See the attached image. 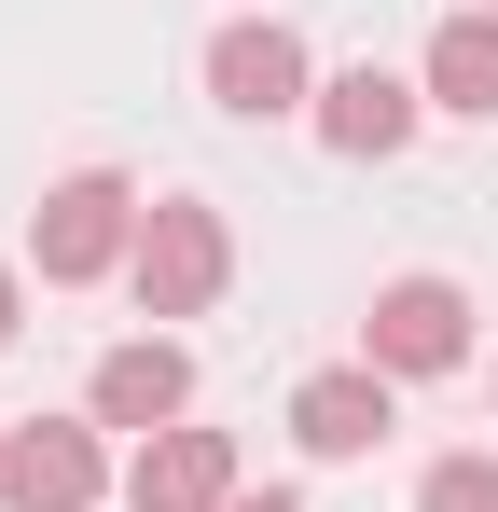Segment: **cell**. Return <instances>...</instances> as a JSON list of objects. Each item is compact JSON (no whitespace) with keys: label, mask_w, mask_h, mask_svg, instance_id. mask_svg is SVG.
<instances>
[{"label":"cell","mask_w":498,"mask_h":512,"mask_svg":"<svg viewBox=\"0 0 498 512\" xmlns=\"http://www.w3.org/2000/svg\"><path fill=\"white\" fill-rule=\"evenodd\" d=\"M139 305L153 319H208L222 305V277H236V236H222V208H194V194H166V208H139Z\"/></svg>","instance_id":"cell-1"},{"label":"cell","mask_w":498,"mask_h":512,"mask_svg":"<svg viewBox=\"0 0 498 512\" xmlns=\"http://www.w3.org/2000/svg\"><path fill=\"white\" fill-rule=\"evenodd\" d=\"M28 250H42V277H56V291H83V277H111V263H139V194H125L111 167H70L56 194H42Z\"/></svg>","instance_id":"cell-2"},{"label":"cell","mask_w":498,"mask_h":512,"mask_svg":"<svg viewBox=\"0 0 498 512\" xmlns=\"http://www.w3.org/2000/svg\"><path fill=\"white\" fill-rule=\"evenodd\" d=\"M360 360L374 374H457L471 360V291L457 277H388L374 319H360Z\"/></svg>","instance_id":"cell-3"},{"label":"cell","mask_w":498,"mask_h":512,"mask_svg":"<svg viewBox=\"0 0 498 512\" xmlns=\"http://www.w3.org/2000/svg\"><path fill=\"white\" fill-rule=\"evenodd\" d=\"M208 97H222L236 125H277V111H319V70H305V42H291L277 14H236V28L208 42Z\"/></svg>","instance_id":"cell-4"},{"label":"cell","mask_w":498,"mask_h":512,"mask_svg":"<svg viewBox=\"0 0 498 512\" xmlns=\"http://www.w3.org/2000/svg\"><path fill=\"white\" fill-rule=\"evenodd\" d=\"M0 499H14V512H97V499H111V457H97V429H70V416L0 429Z\"/></svg>","instance_id":"cell-5"},{"label":"cell","mask_w":498,"mask_h":512,"mask_svg":"<svg viewBox=\"0 0 498 512\" xmlns=\"http://www.w3.org/2000/svg\"><path fill=\"white\" fill-rule=\"evenodd\" d=\"M415 111H429V84H402V70H374V56H360V70H332V84H319L305 125H319L346 167H388V153L415 139Z\"/></svg>","instance_id":"cell-6"},{"label":"cell","mask_w":498,"mask_h":512,"mask_svg":"<svg viewBox=\"0 0 498 512\" xmlns=\"http://www.w3.org/2000/svg\"><path fill=\"white\" fill-rule=\"evenodd\" d=\"M125 512H236V443L222 429H153L125 457Z\"/></svg>","instance_id":"cell-7"},{"label":"cell","mask_w":498,"mask_h":512,"mask_svg":"<svg viewBox=\"0 0 498 512\" xmlns=\"http://www.w3.org/2000/svg\"><path fill=\"white\" fill-rule=\"evenodd\" d=\"M291 443H305V457H374V443H388V374H374V360L305 374V388H291Z\"/></svg>","instance_id":"cell-8"},{"label":"cell","mask_w":498,"mask_h":512,"mask_svg":"<svg viewBox=\"0 0 498 512\" xmlns=\"http://www.w3.org/2000/svg\"><path fill=\"white\" fill-rule=\"evenodd\" d=\"M83 402H97V429H139V443H153V429H180V402H194V360H180L166 333H139V346H111V360H97V388H83Z\"/></svg>","instance_id":"cell-9"},{"label":"cell","mask_w":498,"mask_h":512,"mask_svg":"<svg viewBox=\"0 0 498 512\" xmlns=\"http://www.w3.org/2000/svg\"><path fill=\"white\" fill-rule=\"evenodd\" d=\"M429 111H498V14H443L429 28Z\"/></svg>","instance_id":"cell-10"},{"label":"cell","mask_w":498,"mask_h":512,"mask_svg":"<svg viewBox=\"0 0 498 512\" xmlns=\"http://www.w3.org/2000/svg\"><path fill=\"white\" fill-rule=\"evenodd\" d=\"M415 512H498V457H429Z\"/></svg>","instance_id":"cell-11"},{"label":"cell","mask_w":498,"mask_h":512,"mask_svg":"<svg viewBox=\"0 0 498 512\" xmlns=\"http://www.w3.org/2000/svg\"><path fill=\"white\" fill-rule=\"evenodd\" d=\"M0 346H14V263H0Z\"/></svg>","instance_id":"cell-12"},{"label":"cell","mask_w":498,"mask_h":512,"mask_svg":"<svg viewBox=\"0 0 498 512\" xmlns=\"http://www.w3.org/2000/svg\"><path fill=\"white\" fill-rule=\"evenodd\" d=\"M236 512H305V499H277V485H263V499H236Z\"/></svg>","instance_id":"cell-13"}]
</instances>
